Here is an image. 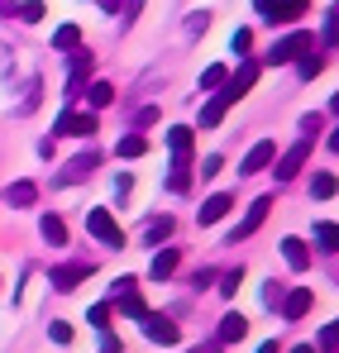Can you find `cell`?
Returning <instances> with one entry per match:
<instances>
[{
	"mask_svg": "<svg viewBox=\"0 0 339 353\" xmlns=\"http://www.w3.org/2000/svg\"><path fill=\"white\" fill-rule=\"evenodd\" d=\"M311 48H316V39H311L306 29H296V34H287L282 43H273V53L263 62H268V67H282V62H296L301 53H311Z\"/></svg>",
	"mask_w": 339,
	"mask_h": 353,
	"instance_id": "1",
	"label": "cell"
},
{
	"mask_svg": "<svg viewBox=\"0 0 339 353\" xmlns=\"http://www.w3.org/2000/svg\"><path fill=\"white\" fill-rule=\"evenodd\" d=\"M86 230H91V234L101 239L106 248H124V230L115 225V220H110V210H101V205H96V210L86 215Z\"/></svg>",
	"mask_w": 339,
	"mask_h": 353,
	"instance_id": "2",
	"label": "cell"
},
{
	"mask_svg": "<svg viewBox=\"0 0 339 353\" xmlns=\"http://www.w3.org/2000/svg\"><path fill=\"white\" fill-rule=\"evenodd\" d=\"M258 14L268 24H296L306 14V0H258Z\"/></svg>",
	"mask_w": 339,
	"mask_h": 353,
	"instance_id": "3",
	"label": "cell"
},
{
	"mask_svg": "<svg viewBox=\"0 0 339 353\" xmlns=\"http://www.w3.org/2000/svg\"><path fill=\"white\" fill-rule=\"evenodd\" d=\"M57 134H67V139H91V134H96V115H91V110H86V115H81V110H62V115H57Z\"/></svg>",
	"mask_w": 339,
	"mask_h": 353,
	"instance_id": "4",
	"label": "cell"
},
{
	"mask_svg": "<svg viewBox=\"0 0 339 353\" xmlns=\"http://www.w3.org/2000/svg\"><path fill=\"white\" fill-rule=\"evenodd\" d=\"M306 158H311V139L291 143V148H287L282 158H278V168H273V172H278V181H291V176H296L301 168H306Z\"/></svg>",
	"mask_w": 339,
	"mask_h": 353,
	"instance_id": "5",
	"label": "cell"
},
{
	"mask_svg": "<svg viewBox=\"0 0 339 353\" xmlns=\"http://www.w3.org/2000/svg\"><path fill=\"white\" fill-rule=\"evenodd\" d=\"M234 101H239V91L229 86V77H225V91H220V96H211V101H206V110H201V129H215Z\"/></svg>",
	"mask_w": 339,
	"mask_h": 353,
	"instance_id": "6",
	"label": "cell"
},
{
	"mask_svg": "<svg viewBox=\"0 0 339 353\" xmlns=\"http://www.w3.org/2000/svg\"><path fill=\"white\" fill-rule=\"evenodd\" d=\"M144 334L153 339V344H177L182 339V330H177V320H168V315H144Z\"/></svg>",
	"mask_w": 339,
	"mask_h": 353,
	"instance_id": "7",
	"label": "cell"
},
{
	"mask_svg": "<svg viewBox=\"0 0 339 353\" xmlns=\"http://www.w3.org/2000/svg\"><path fill=\"white\" fill-rule=\"evenodd\" d=\"M268 210H273V201H268V196H258V201L249 205V215L239 220V230L229 234V243H239V239H249L253 230H258V225H263V220H268Z\"/></svg>",
	"mask_w": 339,
	"mask_h": 353,
	"instance_id": "8",
	"label": "cell"
},
{
	"mask_svg": "<svg viewBox=\"0 0 339 353\" xmlns=\"http://www.w3.org/2000/svg\"><path fill=\"white\" fill-rule=\"evenodd\" d=\"M273 158H278V148H273V143L263 139V143H253V148L244 153V163H239V172H244V176H253V172H263V168H268Z\"/></svg>",
	"mask_w": 339,
	"mask_h": 353,
	"instance_id": "9",
	"label": "cell"
},
{
	"mask_svg": "<svg viewBox=\"0 0 339 353\" xmlns=\"http://www.w3.org/2000/svg\"><path fill=\"white\" fill-rule=\"evenodd\" d=\"M91 67H96V58H91L86 48H77V58H72V77H67V96H81V81L91 77Z\"/></svg>",
	"mask_w": 339,
	"mask_h": 353,
	"instance_id": "10",
	"label": "cell"
},
{
	"mask_svg": "<svg viewBox=\"0 0 339 353\" xmlns=\"http://www.w3.org/2000/svg\"><path fill=\"white\" fill-rule=\"evenodd\" d=\"M86 272H91L86 263H67V268H57V272H48V282H53L57 292H72L77 282H86Z\"/></svg>",
	"mask_w": 339,
	"mask_h": 353,
	"instance_id": "11",
	"label": "cell"
},
{
	"mask_svg": "<svg viewBox=\"0 0 339 353\" xmlns=\"http://www.w3.org/2000/svg\"><path fill=\"white\" fill-rule=\"evenodd\" d=\"M282 258H287V268H291V272H306V268H311V248H306L296 234L282 239Z\"/></svg>",
	"mask_w": 339,
	"mask_h": 353,
	"instance_id": "12",
	"label": "cell"
},
{
	"mask_svg": "<svg viewBox=\"0 0 339 353\" xmlns=\"http://www.w3.org/2000/svg\"><path fill=\"white\" fill-rule=\"evenodd\" d=\"M39 201V186L34 181H10L5 186V205H14V210H24V205H34Z\"/></svg>",
	"mask_w": 339,
	"mask_h": 353,
	"instance_id": "13",
	"label": "cell"
},
{
	"mask_svg": "<svg viewBox=\"0 0 339 353\" xmlns=\"http://www.w3.org/2000/svg\"><path fill=\"white\" fill-rule=\"evenodd\" d=\"M168 148H172V163H186V158H191V129H186V124L168 129Z\"/></svg>",
	"mask_w": 339,
	"mask_h": 353,
	"instance_id": "14",
	"label": "cell"
},
{
	"mask_svg": "<svg viewBox=\"0 0 339 353\" xmlns=\"http://www.w3.org/2000/svg\"><path fill=\"white\" fill-rule=\"evenodd\" d=\"M96 168H101V153H81V158H72V163H67L62 181H81V176H91Z\"/></svg>",
	"mask_w": 339,
	"mask_h": 353,
	"instance_id": "15",
	"label": "cell"
},
{
	"mask_svg": "<svg viewBox=\"0 0 339 353\" xmlns=\"http://www.w3.org/2000/svg\"><path fill=\"white\" fill-rule=\"evenodd\" d=\"M229 205H234L229 196H206V201H201V225H215V220H225Z\"/></svg>",
	"mask_w": 339,
	"mask_h": 353,
	"instance_id": "16",
	"label": "cell"
},
{
	"mask_svg": "<svg viewBox=\"0 0 339 353\" xmlns=\"http://www.w3.org/2000/svg\"><path fill=\"white\" fill-rule=\"evenodd\" d=\"M177 272V248H163V253H153V263H148V277L153 282H163V277H172Z\"/></svg>",
	"mask_w": 339,
	"mask_h": 353,
	"instance_id": "17",
	"label": "cell"
},
{
	"mask_svg": "<svg viewBox=\"0 0 339 353\" xmlns=\"http://www.w3.org/2000/svg\"><path fill=\"white\" fill-rule=\"evenodd\" d=\"M249 334V320L239 315V310H229L225 320H220V344H234V339H244Z\"/></svg>",
	"mask_w": 339,
	"mask_h": 353,
	"instance_id": "18",
	"label": "cell"
},
{
	"mask_svg": "<svg viewBox=\"0 0 339 353\" xmlns=\"http://www.w3.org/2000/svg\"><path fill=\"white\" fill-rule=\"evenodd\" d=\"M39 234H43V243L62 248V243H67V225H62L57 215H43V220H39Z\"/></svg>",
	"mask_w": 339,
	"mask_h": 353,
	"instance_id": "19",
	"label": "cell"
},
{
	"mask_svg": "<svg viewBox=\"0 0 339 353\" xmlns=\"http://www.w3.org/2000/svg\"><path fill=\"white\" fill-rule=\"evenodd\" d=\"M306 310H311V292H306V287H296V292L282 301V315H287V320H301Z\"/></svg>",
	"mask_w": 339,
	"mask_h": 353,
	"instance_id": "20",
	"label": "cell"
},
{
	"mask_svg": "<svg viewBox=\"0 0 339 353\" xmlns=\"http://www.w3.org/2000/svg\"><path fill=\"white\" fill-rule=\"evenodd\" d=\"M253 81H258V62H244V67L229 77V86H234L239 96H249V91H253Z\"/></svg>",
	"mask_w": 339,
	"mask_h": 353,
	"instance_id": "21",
	"label": "cell"
},
{
	"mask_svg": "<svg viewBox=\"0 0 339 353\" xmlns=\"http://www.w3.org/2000/svg\"><path fill=\"white\" fill-rule=\"evenodd\" d=\"M53 48H57V53H72V48H81V29H77V24H62V29L53 34Z\"/></svg>",
	"mask_w": 339,
	"mask_h": 353,
	"instance_id": "22",
	"label": "cell"
},
{
	"mask_svg": "<svg viewBox=\"0 0 339 353\" xmlns=\"http://www.w3.org/2000/svg\"><path fill=\"white\" fill-rule=\"evenodd\" d=\"M144 153H148V139L144 134H124L119 139V158H144Z\"/></svg>",
	"mask_w": 339,
	"mask_h": 353,
	"instance_id": "23",
	"label": "cell"
},
{
	"mask_svg": "<svg viewBox=\"0 0 339 353\" xmlns=\"http://www.w3.org/2000/svg\"><path fill=\"white\" fill-rule=\"evenodd\" d=\"M86 96H91V105H96V110H106V105L115 101V86H110V81H91V86H86Z\"/></svg>",
	"mask_w": 339,
	"mask_h": 353,
	"instance_id": "24",
	"label": "cell"
},
{
	"mask_svg": "<svg viewBox=\"0 0 339 353\" xmlns=\"http://www.w3.org/2000/svg\"><path fill=\"white\" fill-rule=\"evenodd\" d=\"M320 67H325V58H320V53H301V58H296V72H301L306 81H311V77H316Z\"/></svg>",
	"mask_w": 339,
	"mask_h": 353,
	"instance_id": "25",
	"label": "cell"
},
{
	"mask_svg": "<svg viewBox=\"0 0 339 353\" xmlns=\"http://www.w3.org/2000/svg\"><path fill=\"white\" fill-rule=\"evenodd\" d=\"M86 325H91V330H110V305H106V301L91 305V310H86Z\"/></svg>",
	"mask_w": 339,
	"mask_h": 353,
	"instance_id": "26",
	"label": "cell"
},
{
	"mask_svg": "<svg viewBox=\"0 0 339 353\" xmlns=\"http://www.w3.org/2000/svg\"><path fill=\"white\" fill-rule=\"evenodd\" d=\"M225 67H220V62H215V67H206V72H201V91H215V86H225Z\"/></svg>",
	"mask_w": 339,
	"mask_h": 353,
	"instance_id": "27",
	"label": "cell"
},
{
	"mask_svg": "<svg viewBox=\"0 0 339 353\" xmlns=\"http://www.w3.org/2000/svg\"><path fill=\"white\" fill-rule=\"evenodd\" d=\"M311 196H316V201L335 196V176H330V172H316V181H311Z\"/></svg>",
	"mask_w": 339,
	"mask_h": 353,
	"instance_id": "28",
	"label": "cell"
},
{
	"mask_svg": "<svg viewBox=\"0 0 339 353\" xmlns=\"http://www.w3.org/2000/svg\"><path fill=\"white\" fill-rule=\"evenodd\" d=\"M316 239H320V248L339 253V225H316Z\"/></svg>",
	"mask_w": 339,
	"mask_h": 353,
	"instance_id": "29",
	"label": "cell"
},
{
	"mask_svg": "<svg viewBox=\"0 0 339 353\" xmlns=\"http://www.w3.org/2000/svg\"><path fill=\"white\" fill-rule=\"evenodd\" d=\"M186 168H191V163H172V176H168L172 191H186V186H191V172H186Z\"/></svg>",
	"mask_w": 339,
	"mask_h": 353,
	"instance_id": "30",
	"label": "cell"
},
{
	"mask_svg": "<svg viewBox=\"0 0 339 353\" xmlns=\"http://www.w3.org/2000/svg\"><path fill=\"white\" fill-rule=\"evenodd\" d=\"M43 14H48V5H43V0H29V5H19V19H29V24H39Z\"/></svg>",
	"mask_w": 339,
	"mask_h": 353,
	"instance_id": "31",
	"label": "cell"
},
{
	"mask_svg": "<svg viewBox=\"0 0 339 353\" xmlns=\"http://www.w3.org/2000/svg\"><path fill=\"white\" fill-rule=\"evenodd\" d=\"M168 234H172V215H163V220H153V225H148V243H163Z\"/></svg>",
	"mask_w": 339,
	"mask_h": 353,
	"instance_id": "32",
	"label": "cell"
},
{
	"mask_svg": "<svg viewBox=\"0 0 339 353\" xmlns=\"http://www.w3.org/2000/svg\"><path fill=\"white\" fill-rule=\"evenodd\" d=\"M48 334H53V344H72V325H62V320L48 325Z\"/></svg>",
	"mask_w": 339,
	"mask_h": 353,
	"instance_id": "33",
	"label": "cell"
},
{
	"mask_svg": "<svg viewBox=\"0 0 339 353\" xmlns=\"http://www.w3.org/2000/svg\"><path fill=\"white\" fill-rule=\"evenodd\" d=\"M239 282H244V268H234V272H225V282H220V292H225V296H234V292H239Z\"/></svg>",
	"mask_w": 339,
	"mask_h": 353,
	"instance_id": "34",
	"label": "cell"
},
{
	"mask_svg": "<svg viewBox=\"0 0 339 353\" xmlns=\"http://www.w3.org/2000/svg\"><path fill=\"white\" fill-rule=\"evenodd\" d=\"M249 43H253V34H249V29H234V39H229V48H234V53H249Z\"/></svg>",
	"mask_w": 339,
	"mask_h": 353,
	"instance_id": "35",
	"label": "cell"
},
{
	"mask_svg": "<svg viewBox=\"0 0 339 353\" xmlns=\"http://www.w3.org/2000/svg\"><path fill=\"white\" fill-rule=\"evenodd\" d=\"M186 29H191V34H206V29H211V14H206V10H196V14H191V24H186Z\"/></svg>",
	"mask_w": 339,
	"mask_h": 353,
	"instance_id": "36",
	"label": "cell"
},
{
	"mask_svg": "<svg viewBox=\"0 0 339 353\" xmlns=\"http://www.w3.org/2000/svg\"><path fill=\"white\" fill-rule=\"evenodd\" d=\"M325 43H339V10H330V19H325Z\"/></svg>",
	"mask_w": 339,
	"mask_h": 353,
	"instance_id": "37",
	"label": "cell"
},
{
	"mask_svg": "<svg viewBox=\"0 0 339 353\" xmlns=\"http://www.w3.org/2000/svg\"><path fill=\"white\" fill-rule=\"evenodd\" d=\"M320 344H325V353L339 349V325H325V334H320Z\"/></svg>",
	"mask_w": 339,
	"mask_h": 353,
	"instance_id": "38",
	"label": "cell"
},
{
	"mask_svg": "<svg viewBox=\"0 0 339 353\" xmlns=\"http://www.w3.org/2000/svg\"><path fill=\"white\" fill-rule=\"evenodd\" d=\"M39 105V81H29V91H24V101H19V110H34Z\"/></svg>",
	"mask_w": 339,
	"mask_h": 353,
	"instance_id": "39",
	"label": "cell"
},
{
	"mask_svg": "<svg viewBox=\"0 0 339 353\" xmlns=\"http://www.w3.org/2000/svg\"><path fill=\"white\" fill-rule=\"evenodd\" d=\"M119 10H124V24H134V19H139V10H144V0H124Z\"/></svg>",
	"mask_w": 339,
	"mask_h": 353,
	"instance_id": "40",
	"label": "cell"
},
{
	"mask_svg": "<svg viewBox=\"0 0 339 353\" xmlns=\"http://www.w3.org/2000/svg\"><path fill=\"white\" fill-rule=\"evenodd\" d=\"M129 186H134V176H129V172L115 176V191H119V196H129Z\"/></svg>",
	"mask_w": 339,
	"mask_h": 353,
	"instance_id": "41",
	"label": "cell"
},
{
	"mask_svg": "<svg viewBox=\"0 0 339 353\" xmlns=\"http://www.w3.org/2000/svg\"><path fill=\"white\" fill-rule=\"evenodd\" d=\"M220 168H225L220 158H206V163H201V176H215V172H220Z\"/></svg>",
	"mask_w": 339,
	"mask_h": 353,
	"instance_id": "42",
	"label": "cell"
},
{
	"mask_svg": "<svg viewBox=\"0 0 339 353\" xmlns=\"http://www.w3.org/2000/svg\"><path fill=\"white\" fill-rule=\"evenodd\" d=\"M10 67H14V58H10V48H0V77H5Z\"/></svg>",
	"mask_w": 339,
	"mask_h": 353,
	"instance_id": "43",
	"label": "cell"
},
{
	"mask_svg": "<svg viewBox=\"0 0 339 353\" xmlns=\"http://www.w3.org/2000/svg\"><path fill=\"white\" fill-rule=\"evenodd\" d=\"M0 14L10 19V14H19V5H14V0H0Z\"/></svg>",
	"mask_w": 339,
	"mask_h": 353,
	"instance_id": "44",
	"label": "cell"
},
{
	"mask_svg": "<svg viewBox=\"0 0 339 353\" xmlns=\"http://www.w3.org/2000/svg\"><path fill=\"white\" fill-rule=\"evenodd\" d=\"M96 5H101V10H110V14L119 10V0H96Z\"/></svg>",
	"mask_w": 339,
	"mask_h": 353,
	"instance_id": "45",
	"label": "cell"
},
{
	"mask_svg": "<svg viewBox=\"0 0 339 353\" xmlns=\"http://www.w3.org/2000/svg\"><path fill=\"white\" fill-rule=\"evenodd\" d=\"M330 148H335V153H339V129H335V134H330Z\"/></svg>",
	"mask_w": 339,
	"mask_h": 353,
	"instance_id": "46",
	"label": "cell"
},
{
	"mask_svg": "<svg viewBox=\"0 0 339 353\" xmlns=\"http://www.w3.org/2000/svg\"><path fill=\"white\" fill-rule=\"evenodd\" d=\"M291 353H316V349H311V344H296V349H291Z\"/></svg>",
	"mask_w": 339,
	"mask_h": 353,
	"instance_id": "47",
	"label": "cell"
},
{
	"mask_svg": "<svg viewBox=\"0 0 339 353\" xmlns=\"http://www.w3.org/2000/svg\"><path fill=\"white\" fill-rule=\"evenodd\" d=\"M258 353H278V344H263V349H258Z\"/></svg>",
	"mask_w": 339,
	"mask_h": 353,
	"instance_id": "48",
	"label": "cell"
},
{
	"mask_svg": "<svg viewBox=\"0 0 339 353\" xmlns=\"http://www.w3.org/2000/svg\"><path fill=\"white\" fill-rule=\"evenodd\" d=\"M330 110H335V115H339V96H335V101H330Z\"/></svg>",
	"mask_w": 339,
	"mask_h": 353,
	"instance_id": "49",
	"label": "cell"
}]
</instances>
